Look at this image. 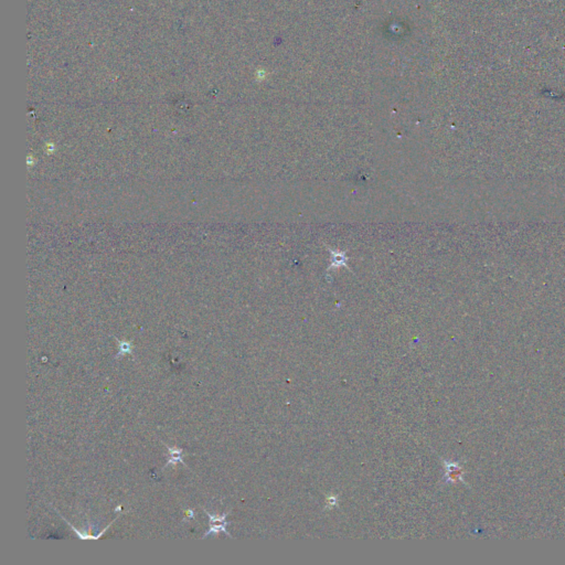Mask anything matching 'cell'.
Masks as SVG:
<instances>
[{"instance_id":"cell-4","label":"cell","mask_w":565,"mask_h":565,"mask_svg":"<svg viewBox=\"0 0 565 565\" xmlns=\"http://www.w3.org/2000/svg\"><path fill=\"white\" fill-rule=\"evenodd\" d=\"M192 519H194V512H193L192 509H188V510H187V512H186V517L184 519V522H186V520L187 521L192 520Z\"/></svg>"},{"instance_id":"cell-3","label":"cell","mask_w":565,"mask_h":565,"mask_svg":"<svg viewBox=\"0 0 565 565\" xmlns=\"http://www.w3.org/2000/svg\"><path fill=\"white\" fill-rule=\"evenodd\" d=\"M116 340L118 342V352L117 355L115 356V359H119V358L125 357L126 355H133L134 346L132 342L127 340H118V339Z\"/></svg>"},{"instance_id":"cell-1","label":"cell","mask_w":565,"mask_h":565,"mask_svg":"<svg viewBox=\"0 0 565 565\" xmlns=\"http://www.w3.org/2000/svg\"><path fill=\"white\" fill-rule=\"evenodd\" d=\"M203 509V511L208 514L209 517V529L208 531H206L202 539H206L209 536H216V534L220 533V532H224L226 536L231 537V534L229 533L228 530H226V527L229 526V522L225 520L226 517H228V512L223 513V514H215V513H211L208 510H205L203 507H201Z\"/></svg>"},{"instance_id":"cell-2","label":"cell","mask_w":565,"mask_h":565,"mask_svg":"<svg viewBox=\"0 0 565 565\" xmlns=\"http://www.w3.org/2000/svg\"><path fill=\"white\" fill-rule=\"evenodd\" d=\"M163 444L167 447V463H166V465L164 466V469L167 468L168 466H176L177 464H183L184 466L188 467L184 461L187 453H185L183 448L177 446H168L165 442H163Z\"/></svg>"}]
</instances>
